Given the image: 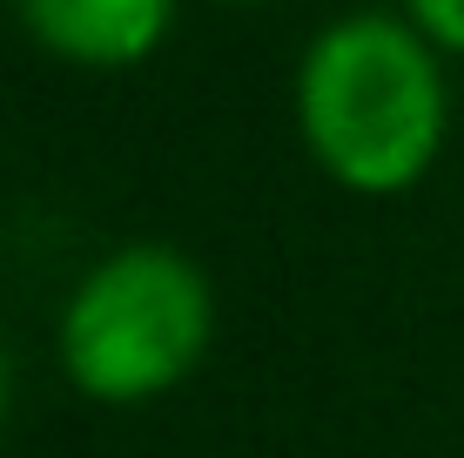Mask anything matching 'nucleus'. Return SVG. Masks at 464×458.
I'll list each match as a JSON object with an SVG mask.
<instances>
[{
    "mask_svg": "<svg viewBox=\"0 0 464 458\" xmlns=\"http://www.w3.org/2000/svg\"><path fill=\"white\" fill-rule=\"evenodd\" d=\"M209 337V277L169 243H128L74 283V297L61 304L54 351L82 398L155 404L202 365Z\"/></svg>",
    "mask_w": 464,
    "mask_h": 458,
    "instance_id": "nucleus-2",
    "label": "nucleus"
},
{
    "mask_svg": "<svg viewBox=\"0 0 464 458\" xmlns=\"http://www.w3.org/2000/svg\"><path fill=\"white\" fill-rule=\"evenodd\" d=\"M404 21L438 47V54L464 61V0H404Z\"/></svg>",
    "mask_w": 464,
    "mask_h": 458,
    "instance_id": "nucleus-4",
    "label": "nucleus"
},
{
    "mask_svg": "<svg viewBox=\"0 0 464 458\" xmlns=\"http://www.w3.org/2000/svg\"><path fill=\"white\" fill-rule=\"evenodd\" d=\"M296 129L337 189L350 196H404L430 176L451 135L444 54L404 14H343L303 47Z\"/></svg>",
    "mask_w": 464,
    "mask_h": 458,
    "instance_id": "nucleus-1",
    "label": "nucleus"
},
{
    "mask_svg": "<svg viewBox=\"0 0 464 458\" xmlns=\"http://www.w3.org/2000/svg\"><path fill=\"white\" fill-rule=\"evenodd\" d=\"M14 14L74 68H141L175 27V0H14Z\"/></svg>",
    "mask_w": 464,
    "mask_h": 458,
    "instance_id": "nucleus-3",
    "label": "nucleus"
},
{
    "mask_svg": "<svg viewBox=\"0 0 464 458\" xmlns=\"http://www.w3.org/2000/svg\"><path fill=\"white\" fill-rule=\"evenodd\" d=\"M7 412H14V357L0 344V424H7Z\"/></svg>",
    "mask_w": 464,
    "mask_h": 458,
    "instance_id": "nucleus-5",
    "label": "nucleus"
},
{
    "mask_svg": "<svg viewBox=\"0 0 464 458\" xmlns=\"http://www.w3.org/2000/svg\"><path fill=\"white\" fill-rule=\"evenodd\" d=\"M209 7H263V0H209Z\"/></svg>",
    "mask_w": 464,
    "mask_h": 458,
    "instance_id": "nucleus-6",
    "label": "nucleus"
}]
</instances>
